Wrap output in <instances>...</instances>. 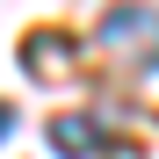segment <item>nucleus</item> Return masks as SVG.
<instances>
[{
  "label": "nucleus",
  "instance_id": "f257e3e1",
  "mask_svg": "<svg viewBox=\"0 0 159 159\" xmlns=\"http://www.w3.org/2000/svg\"><path fill=\"white\" fill-rule=\"evenodd\" d=\"M101 36H109V43H138L145 58H159V15L152 7H138V15H130V7H109Z\"/></svg>",
  "mask_w": 159,
  "mask_h": 159
},
{
  "label": "nucleus",
  "instance_id": "f03ea898",
  "mask_svg": "<svg viewBox=\"0 0 159 159\" xmlns=\"http://www.w3.org/2000/svg\"><path fill=\"white\" fill-rule=\"evenodd\" d=\"M51 152H58V159H94L101 152L94 116H51Z\"/></svg>",
  "mask_w": 159,
  "mask_h": 159
},
{
  "label": "nucleus",
  "instance_id": "7ed1b4c3",
  "mask_svg": "<svg viewBox=\"0 0 159 159\" xmlns=\"http://www.w3.org/2000/svg\"><path fill=\"white\" fill-rule=\"evenodd\" d=\"M7 130H15V109H7V101H0V145H7Z\"/></svg>",
  "mask_w": 159,
  "mask_h": 159
}]
</instances>
